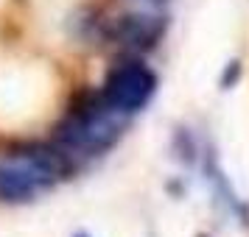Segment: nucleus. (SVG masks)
<instances>
[{
    "mask_svg": "<svg viewBox=\"0 0 249 237\" xmlns=\"http://www.w3.org/2000/svg\"><path fill=\"white\" fill-rule=\"evenodd\" d=\"M238 73H241V64H238V62H232V64L224 70V79H221V87H224V90L232 87V84L238 81Z\"/></svg>",
    "mask_w": 249,
    "mask_h": 237,
    "instance_id": "nucleus-5",
    "label": "nucleus"
},
{
    "mask_svg": "<svg viewBox=\"0 0 249 237\" xmlns=\"http://www.w3.org/2000/svg\"><path fill=\"white\" fill-rule=\"evenodd\" d=\"M165 17L157 14H126L112 25V39L135 50H151L165 34Z\"/></svg>",
    "mask_w": 249,
    "mask_h": 237,
    "instance_id": "nucleus-4",
    "label": "nucleus"
},
{
    "mask_svg": "<svg viewBox=\"0 0 249 237\" xmlns=\"http://www.w3.org/2000/svg\"><path fill=\"white\" fill-rule=\"evenodd\" d=\"M76 237H87V235H76Z\"/></svg>",
    "mask_w": 249,
    "mask_h": 237,
    "instance_id": "nucleus-7",
    "label": "nucleus"
},
{
    "mask_svg": "<svg viewBox=\"0 0 249 237\" xmlns=\"http://www.w3.org/2000/svg\"><path fill=\"white\" fill-rule=\"evenodd\" d=\"M76 168L62 148H31L0 162V198L3 201H31L42 187L65 179Z\"/></svg>",
    "mask_w": 249,
    "mask_h": 237,
    "instance_id": "nucleus-2",
    "label": "nucleus"
},
{
    "mask_svg": "<svg viewBox=\"0 0 249 237\" xmlns=\"http://www.w3.org/2000/svg\"><path fill=\"white\" fill-rule=\"evenodd\" d=\"M124 114L104 103L101 95L81 98L56 128V142L70 159L98 157L121 137Z\"/></svg>",
    "mask_w": 249,
    "mask_h": 237,
    "instance_id": "nucleus-1",
    "label": "nucleus"
},
{
    "mask_svg": "<svg viewBox=\"0 0 249 237\" xmlns=\"http://www.w3.org/2000/svg\"><path fill=\"white\" fill-rule=\"evenodd\" d=\"M154 3H165V0H154Z\"/></svg>",
    "mask_w": 249,
    "mask_h": 237,
    "instance_id": "nucleus-6",
    "label": "nucleus"
},
{
    "mask_svg": "<svg viewBox=\"0 0 249 237\" xmlns=\"http://www.w3.org/2000/svg\"><path fill=\"white\" fill-rule=\"evenodd\" d=\"M154 92H157V76L140 59H124L107 73L101 98L109 109L126 117L140 112L154 98Z\"/></svg>",
    "mask_w": 249,
    "mask_h": 237,
    "instance_id": "nucleus-3",
    "label": "nucleus"
}]
</instances>
